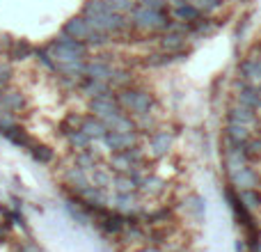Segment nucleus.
Masks as SVG:
<instances>
[{"instance_id": "3", "label": "nucleus", "mask_w": 261, "mask_h": 252, "mask_svg": "<svg viewBox=\"0 0 261 252\" xmlns=\"http://www.w3.org/2000/svg\"><path fill=\"white\" fill-rule=\"evenodd\" d=\"M46 51L53 55V60L58 64L87 60V55H90V46H87L85 41L71 39V37L62 35V32H60V37H55V39H50L48 44H46Z\"/></svg>"}, {"instance_id": "4", "label": "nucleus", "mask_w": 261, "mask_h": 252, "mask_svg": "<svg viewBox=\"0 0 261 252\" xmlns=\"http://www.w3.org/2000/svg\"><path fill=\"white\" fill-rule=\"evenodd\" d=\"M172 142H174V135L167 129H156L153 133L147 135V154L151 158H165L172 149Z\"/></svg>"}, {"instance_id": "20", "label": "nucleus", "mask_w": 261, "mask_h": 252, "mask_svg": "<svg viewBox=\"0 0 261 252\" xmlns=\"http://www.w3.org/2000/svg\"><path fill=\"white\" fill-rule=\"evenodd\" d=\"M172 16L181 23H195L197 18H202L204 14L199 12L190 0H186V3H181V5H172Z\"/></svg>"}, {"instance_id": "21", "label": "nucleus", "mask_w": 261, "mask_h": 252, "mask_svg": "<svg viewBox=\"0 0 261 252\" xmlns=\"http://www.w3.org/2000/svg\"><path fill=\"white\" fill-rule=\"evenodd\" d=\"M218 30V21L211 16H204V18H197L195 23H190V39H195V37H199V39H206V37H211L213 32Z\"/></svg>"}, {"instance_id": "25", "label": "nucleus", "mask_w": 261, "mask_h": 252, "mask_svg": "<svg viewBox=\"0 0 261 252\" xmlns=\"http://www.w3.org/2000/svg\"><path fill=\"white\" fill-rule=\"evenodd\" d=\"M90 184L99 186V188H103V190L113 188V170H110V167H103V165L94 167V170L90 172Z\"/></svg>"}, {"instance_id": "14", "label": "nucleus", "mask_w": 261, "mask_h": 252, "mask_svg": "<svg viewBox=\"0 0 261 252\" xmlns=\"http://www.w3.org/2000/svg\"><path fill=\"white\" fill-rule=\"evenodd\" d=\"M90 32H92V28H90V23H87V18L83 16V14H78V16H73V18H69V21L62 26V35L71 37V39L85 41Z\"/></svg>"}, {"instance_id": "29", "label": "nucleus", "mask_w": 261, "mask_h": 252, "mask_svg": "<svg viewBox=\"0 0 261 252\" xmlns=\"http://www.w3.org/2000/svg\"><path fill=\"white\" fill-rule=\"evenodd\" d=\"M64 140H67V144L71 149H76V152H83V149H87V147H92V144H94L85 133H83L81 129H73Z\"/></svg>"}, {"instance_id": "33", "label": "nucleus", "mask_w": 261, "mask_h": 252, "mask_svg": "<svg viewBox=\"0 0 261 252\" xmlns=\"http://www.w3.org/2000/svg\"><path fill=\"white\" fill-rule=\"evenodd\" d=\"M32 58H35L37 62H39L41 67L46 69V71H50V73L58 71V62H55L53 55H50L48 51H46V46H44V48H35V55H32Z\"/></svg>"}, {"instance_id": "35", "label": "nucleus", "mask_w": 261, "mask_h": 252, "mask_svg": "<svg viewBox=\"0 0 261 252\" xmlns=\"http://www.w3.org/2000/svg\"><path fill=\"white\" fill-rule=\"evenodd\" d=\"M106 3H108V7L113 9V12H117V14H126V16L135 9V5H138L135 0H106Z\"/></svg>"}, {"instance_id": "37", "label": "nucleus", "mask_w": 261, "mask_h": 252, "mask_svg": "<svg viewBox=\"0 0 261 252\" xmlns=\"http://www.w3.org/2000/svg\"><path fill=\"white\" fill-rule=\"evenodd\" d=\"M12 46H14L12 37H9V35H0V55H9Z\"/></svg>"}, {"instance_id": "13", "label": "nucleus", "mask_w": 261, "mask_h": 252, "mask_svg": "<svg viewBox=\"0 0 261 252\" xmlns=\"http://www.w3.org/2000/svg\"><path fill=\"white\" fill-rule=\"evenodd\" d=\"M0 135H3L7 142H12L14 147H18V149H25V152H30L32 149V138H30V133H28L23 126H18V124H12L9 129H5V131H0Z\"/></svg>"}, {"instance_id": "23", "label": "nucleus", "mask_w": 261, "mask_h": 252, "mask_svg": "<svg viewBox=\"0 0 261 252\" xmlns=\"http://www.w3.org/2000/svg\"><path fill=\"white\" fill-rule=\"evenodd\" d=\"M184 211L195 220H202L204 213H206V199L199 197V195H188L184 199Z\"/></svg>"}, {"instance_id": "31", "label": "nucleus", "mask_w": 261, "mask_h": 252, "mask_svg": "<svg viewBox=\"0 0 261 252\" xmlns=\"http://www.w3.org/2000/svg\"><path fill=\"white\" fill-rule=\"evenodd\" d=\"M190 3H193L204 16H213V14H218L225 7V0H190Z\"/></svg>"}, {"instance_id": "10", "label": "nucleus", "mask_w": 261, "mask_h": 252, "mask_svg": "<svg viewBox=\"0 0 261 252\" xmlns=\"http://www.w3.org/2000/svg\"><path fill=\"white\" fill-rule=\"evenodd\" d=\"M239 78L250 85H259L261 83V58L259 55H248L239 62Z\"/></svg>"}, {"instance_id": "2", "label": "nucleus", "mask_w": 261, "mask_h": 252, "mask_svg": "<svg viewBox=\"0 0 261 252\" xmlns=\"http://www.w3.org/2000/svg\"><path fill=\"white\" fill-rule=\"evenodd\" d=\"M115 99H117L119 108L124 113H128L130 117H140V115H149L153 113L156 106V96L144 87H124V90H115Z\"/></svg>"}, {"instance_id": "32", "label": "nucleus", "mask_w": 261, "mask_h": 252, "mask_svg": "<svg viewBox=\"0 0 261 252\" xmlns=\"http://www.w3.org/2000/svg\"><path fill=\"white\" fill-rule=\"evenodd\" d=\"M85 44L90 46V48H106V46L113 44V37L106 35V32H99V30H92L90 35H87Z\"/></svg>"}, {"instance_id": "17", "label": "nucleus", "mask_w": 261, "mask_h": 252, "mask_svg": "<svg viewBox=\"0 0 261 252\" xmlns=\"http://www.w3.org/2000/svg\"><path fill=\"white\" fill-rule=\"evenodd\" d=\"M165 190H167L165 179H161V177H156V174H144L138 186V193L144 195V197H158V195H163Z\"/></svg>"}, {"instance_id": "40", "label": "nucleus", "mask_w": 261, "mask_h": 252, "mask_svg": "<svg viewBox=\"0 0 261 252\" xmlns=\"http://www.w3.org/2000/svg\"><path fill=\"white\" fill-rule=\"evenodd\" d=\"M3 94H5V90H3V87H0V104H3Z\"/></svg>"}, {"instance_id": "36", "label": "nucleus", "mask_w": 261, "mask_h": 252, "mask_svg": "<svg viewBox=\"0 0 261 252\" xmlns=\"http://www.w3.org/2000/svg\"><path fill=\"white\" fill-rule=\"evenodd\" d=\"M12 78H14L12 64H9V62H3V60H0V87H3V90H7L9 83H12Z\"/></svg>"}, {"instance_id": "24", "label": "nucleus", "mask_w": 261, "mask_h": 252, "mask_svg": "<svg viewBox=\"0 0 261 252\" xmlns=\"http://www.w3.org/2000/svg\"><path fill=\"white\" fill-rule=\"evenodd\" d=\"M73 161H76V165L81 167V170H85V172H92L94 167L101 165L99 154H96L92 147L83 149V152H76V158H73Z\"/></svg>"}, {"instance_id": "15", "label": "nucleus", "mask_w": 261, "mask_h": 252, "mask_svg": "<svg viewBox=\"0 0 261 252\" xmlns=\"http://www.w3.org/2000/svg\"><path fill=\"white\" fill-rule=\"evenodd\" d=\"M28 106L25 96H23V92L18 90H5L3 94V104H0V113H9V115H18L23 113Z\"/></svg>"}, {"instance_id": "27", "label": "nucleus", "mask_w": 261, "mask_h": 252, "mask_svg": "<svg viewBox=\"0 0 261 252\" xmlns=\"http://www.w3.org/2000/svg\"><path fill=\"white\" fill-rule=\"evenodd\" d=\"M239 197L241 202L245 204L248 211H259L261 209V188H245V190H239Z\"/></svg>"}, {"instance_id": "19", "label": "nucleus", "mask_w": 261, "mask_h": 252, "mask_svg": "<svg viewBox=\"0 0 261 252\" xmlns=\"http://www.w3.org/2000/svg\"><path fill=\"white\" fill-rule=\"evenodd\" d=\"M252 138V129L243 124H225L222 129V140L231 144H245L248 140Z\"/></svg>"}, {"instance_id": "26", "label": "nucleus", "mask_w": 261, "mask_h": 252, "mask_svg": "<svg viewBox=\"0 0 261 252\" xmlns=\"http://www.w3.org/2000/svg\"><path fill=\"white\" fill-rule=\"evenodd\" d=\"M133 85V71L128 67H115L113 78H110V87L113 90H124V87Z\"/></svg>"}, {"instance_id": "30", "label": "nucleus", "mask_w": 261, "mask_h": 252, "mask_svg": "<svg viewBox=\"0 0 261 252\" xmlns=\"http://www.w3.org/2000/svg\"><path fill=\"white\" fill-rule=\"evenodd\" d=\"M30 156H32V161L39 163V165H48V163H53L55 152L50 147H46V144H32Z\"/></svg>"}, {"instance_id": "9", "label": "nucleus", "mask_w": 261, "mask_h": 252, "mask_svg": "<svg viewBox=\"0 0 261 252\" xmlns=\"http://www.w3.org/2000/svg\"><path fill=\"white\" fill-rule=\"evenodd\" d=\"M225 119H227V124H243V126H250V129H252V126H259L257 110H250L241 104L229 106L225 113Z\"/></svg>"}, {"instance_id": "42", "label": "nucleus", "mask_w": 261, "mask_h": 252, "mask_svg": "<svg viewBox=\"0 0 261 252\" xmlns=\"http://www.w3.org/2000/svg\"><path fill=\"white\" fill-rule=\"evenodd\" d=\"M135 3H138V0H135Z\"/></svg>"}, {"instance_id": "11", "label": "nucleus", "mask_w": 261, "mask_h": 252, "mask_svg": "<svg viewBox=\"0 0 261 252\" xmlns=\"http://www.w3.org/2000/svg\"><path fill=\"white\" fill-rule=\"evenodd\" d=\"M186 44H188V37L179 30H167L158 37V51H163V53H181V51H188Z\"/></svg>"}, {"instance_id": "39", "label": "nucleus", "mask_w": 261, "mask_h": 252, "mask_svg": "<svg viewBox=\"0 0 261 252\" xmlns=\"http://www.w3.org/2000/svg\"><path fill=\"white\" fill-rule=\"evenodd\" d=\"M181 3H186V0H170V5H181Z\"/></svg>"}, {"instance_id": "8", "label": "nucleus", "mask_w": 261, "mask_h": 252, "mask_svg": "<svg viewBox=\"0 0 261 252\" xmlns=\"http://www.w3.org/2000/svg\"><path fill=\"white\" fill-rule=\"evenodd\" d=\"M234 94H236V104L245 106V108H250V110H257V113L261 110V94H259L257 85H250V83L239 78Z\"/></svg>"}, {"instance_id": "7", "label": "nucleus", "mask_w": 261, "mask_h": 252, "mask_svg": "<svg viewBox=\"0 0 261 252\" xmlns=\"http://www.w3.org/2000/svg\"><path fill=\"white\" fill-rule=\"evenodd\" d=\"M101 142L106 144V149H108L110 154H117V152H124V149L133 147L135 142H138V131H133V133H122V131H110L103 135V140Z\"/></svg>"}, {"instance_id": "6", "label": "nucleus", "mask_w": 261, "mask_h": 252, "mask_svg": "<svg viewBox=\"0 0 261 252\" xmlns=\"http://www.w3.org/2000/svg\"><path fill=\"white\" fill-rule=\"evenodd\" d=\"M87 108H90L92 115H96L99 119H110L115 113H119V104L117 99H115V92H108V94L103 96H96V99H90V104H87Z\"/></svg>"}, {"instance_id": "1", "label": "nucleus", "mask_w": 261, "mask_h": 252, "mask_svg": "<svg viewBox=\"0 0 261 252\" xmlns=\"http://www.w3.org/2000/svg\"><path fill=\"white\" fill-rule=\"evenodd\" d=\"M128 21H130V30L142 32V35H151V37H161L163 32H167L174 26L172 14L153 12V9L140 7V5H135V9L128 14Z\"/></svg>"}, {"instance_id": "41", "label": "nucleus", "mask_w": 261, "mask_h": 252, "mask_svg": "<svg viewBox=\"0 0 261 252\" xmlns=\"http://www.w3.org/2000/svg\"><path fill=\"white\" fill-rule=\"evenodd\" d=\"M257 90H259V94H261V83H259V85H257Z\"/></svg>"}, {"instance_id": "22", "label": "nucleus", "mask_w": 261, "mask_h": 252, "mask_svg": "<svg viewBox=\"0 0 261 252\" xmlns=\"http://www.w3.org/2000/svg\"><path fill=\"white\" fill-rule=\"evenodd\" d=\"M32 55H35V46L30 44L28 39H14V46L12 51H9L7 58L14 60V62H25V60H30Z\"/></svg>"}, {"instance_id": "18", "label": "nucleus", "mask_w": 261, "mask_h": 252, "mask_svg": "<svg viewBox=\"0 0 261 252\" xmlns=\"http://www.w3.org/2000/svg\"><path fill=\"white\" fill-rule=\"evenodd\" d=\"M64 186H69L71 193H81L85 186H90V172L81 170L78 165L64 170Z\"/></svg>"}, {"instance_id": "16", "label": "nucleus", "mask_w": 261, "mask_h": 252, "mask_svg": "<svg viewBox=\"0 0 261 252\" xmlns=\"http://www.w3.org/2000/svg\"><path fill=\"white\" fill-rule=\"evenodd\" d=\"M78 90H81V94L87 96V99H96V96H103V94H108V92H113V87L106 81H96V78L85 76L78 83Z\"/></svg>"}, {"instance_id": "28", "label": "nucleus", "mask_w": 261, "mask_h": 252, "mask_svg": "<svg viewBox=\"0 0 261 252\" xmlns=\"http://www.w3.org/2000/svg\"><path fill=\"white\" fill-rule=\"evenodd\" d=\"M113 190L115 193H135L138 184L126 174V172H115L113 174Z\"/></svg>"}, {"instance_id": "5", "label": "nucleus", "mask_w": 261, "mask_h": 252, "mask_svg": "<svg viewBox=\"0 0 261 252\" xmlns=\"http://www.w3.org/2000/svg\"><path fill=\"white\" fill-rule=\"evenodd\" d=\"M229 179V186H234L236 190H245V188H261V177L259 170H254L252 165H243L239 170L229 172L227 174Z\"/></svg>"}, {"instance_id": "12", "label": "nucleus", "mask_w": 261, "mask_h": 252, "mask_svg": "<svg viewBox=\"0 0 261 252\" xmlns=\"http://www.w3.org/2000/svg\"><path fill=\"white\" fill-rule=\"evenodd\" d=\"M78 129L83 131V133L87 135V138L92 140V142H101L103 140V135L108 133V126H106L103 119H99L96 115H85V117L81 119V126Z\"/></svg>"}, {"instance_id": "34", "label": "nucleus", "mask_w": 261, "mask_h": 252, "mask_svg": "<svg viewBox=\"0 0 261 252\" xmlns=\"http://www.w3.org/2000/svg\"><path fill=\"white\" fill-rule=\"evenodd\" d=\"M81 115H76V113H67V117L62 119V122L58 124V133L62 135V138H67L69 133H71L73 129H78V126H81Z\"/></svg>"}, {"instance_id": "38", "label": "nucleus", "mask_w": 261, "mask_h": 252, "mask_svg": "<svg viewBox=\"0 0 261 252\" xmlns=\"http://www.w3.org/2000/svg\"><path fill=\"white\" fill-rule=\"evenodd\" d=\"M140 252H161V248H158V245H149L147 243V248H142Z\"/></svg>"}]
</instances>
